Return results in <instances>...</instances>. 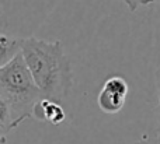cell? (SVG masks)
Returning <instances> with one entry per match:
<instances>
[{"label": "cell", "instance_id": "obj_1", "mask_svg": "<svg viewBox=\"0 0 160 144\" xmlns=\"http://www.w3.org/2000/svg\"><path fill=\"white\" fill-rule=\"evenodd\" d=\"M21 55L44 97L62 105L73 86L72 63L62 42L31 35L22 39Z\"/></svg>", "mask_w": 160, "mask_h": 144}, {"label": "cell", "instance_id": "obj_2", "mask_svg": "<svg viewBox=\"0 0 160 144\" xmlns=\"http://www.w3.org/2000/svg\"><path fill=\"white\" fill-rule=\"evenodd\" d=\"M22 55L0 66V102L6 104L13 118V130L28 118H32L35 105L44 100Z\"/></svg>", "mask_w": 160, "mask_h": 144}, {"label": "cell", "instance_id": "obj_3", "mask_svg": "<svg viewBox=\"0 0 160 144\" xmlns=\"http://www.w3.org/2000/svg\"><path fill=\"white\" fill-rule=\"evenodd\" d=\"M129 87L124 77L112 76L104 81L97 97V104L104 114H118L125 105Z\"/></svg>", "mask_w": 160, "mask_h": 144}, {"label": "cell", "instance_id": "obj_4", "mask_svg": "<svg viewBox=\"0 0 160 144\" xmlns=\"http://www.w3.org/2000/svg\"><path fill=\"white\" fill-rule=\"evenodd\" d=\"M32 118L37 120H47L52 125H61L66 120V112L61 104L44 98L35 105L32 112Z\"/></svg>", "mask_w": 160, "mask_h": 144}, {"label": "cell", "instance_id": "obj_5", "mask_svg": "<svg viewBox=\"0 0 160 144\" xmlns=\"http://www.w3.org/2000/svg\"><path fill=\"white\" fill-rule=\"evenodd\" d=\"M22 39L24 38L8 36L6 34L0 35V66L7 64L21 53Z\"/></svg>", "mask_w": 160, "mask_h": 144}, {"label": "cell", "instance_id": "obj_6", "mask_svg": "<svg viewBox=\"0 0 160 144\" xmlns=\"http://www.w3.org/2000/svg\"><path fill=\"white\" fill-rule=\"evenodd\" d=\"M155 91L158 98V108H156V116H158V134L160 136V66L155 72Z\"/></svg>", "mask_w": 160, "mask_h": 144}, {"label": "cell", "instance_id": "obj_7", "mask_svg": "<svg viewBox=\"0 0 160 144\" xmlns=\"http://www.w3.org/2000/svg\"><path fill=\"white\" fill-rule=\"evenodd\" d=\"M118 2L125 3L129 11H136L142 6H150L153 3H159L160 0H118Z\"/></svg>", "mask_w": 160, "mask_h": 144}, {"label": "cell", "instance_id": "obj_8", "mask_svg": "<svg viewBox=\"0 0 160 144\" xmlns=\"http://www.w3.org/2000/svg\"><path fill=\"white\" fill-rule=\"evenodd\" d=\"M135 144H160V136H150V134H143L141 139L138 140Z\"/></svg>", "mask_w": 160, "mask_h": 144}]
</instances>
